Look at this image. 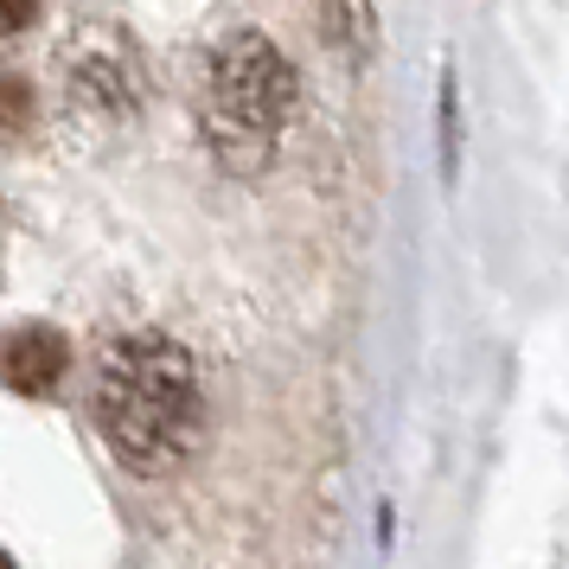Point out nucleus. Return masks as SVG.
I'll use <instances>...</instances> for the list:
<instances>
[{
	"label": "nucleus",
	"mask_w": 569,
	"mask_h": 569,
	"mask_svg": "<svg viewBox=\"0 0 569 569\" xmlns=\"http://www.w3.org/2000/svg\"><path fill=\"white\" fill-rule=\"evenodd\" d=\"M97 429L134 473H167L199 441V371L167 333H129L97 371Z\"/></svg>",
	"instance_id": "1"
},
{
	"label": "nucleus",
	"mask_w": 569,
	"mask_h": 569,
	"mask_svg": "<svg viewBox=\"0 0 569 569\" xmlns=\"http://www.w3.org/2000/svg\"><path fill=\"white\" fill-rule=\"evenodd\" d=\"M7 569H13V563H7Z\"/></svg>",
	"instance_id": "6"
},
{
	"label": "nucleus",
	"mask_w": 569,
	"mask_h": 569,
	"mask_svg": "<svg viewBox=\"0 0 569 569\" xmlns=\"http://www.w3.org/2000/svg\"><path fill=\"white\" fill-rule=\"evenodd\" d=\"M20 122H27V83L7 78V129L20 134Z\"/></svg>",
	"instance_id": "4"
},
{
	"label": "nucleus",
	"mask_w": 569,
	"mask_h": 569,
	"mask_svg": "<svg viewBox=\"0 0 569 569\" xmlns=\"http://www.w3.org/2000/svg\"><path fill=\"white\" fill-rule=\"evenodd\" d=\"M288 109H295V71L262 32H231L206 58L199 83V122H206L211 154L231 173H262L282 148Z\"/></svg>",
	"instance_id": "2"
},
{
	"label": "nucleus",
	"mask_w": 569,
	"mask_h": 569,
	"mask_svg": "<svg viewBox=\"0 0 569 569\" xmlns=\"http://www.w3.org/2000/svg\"><path fill=\"white\" fill-rule=\"evenodd\" d=\"M64 365H71V346H64V333H52V327H20V333L7 339V385L20 390V397L58 390Z\"/></svg>",
	"instance_id": "3"
},
{
	"label": "nucleus",
	"mask_w": 569,
	"mask_h": 569,
	"mask_svg": "<svg viewBox=\"0 0 569 569\" xmlns=\"http://www.w3.org/2000/svg\"><path fill=\"white\" fill-rule=\"evenodd\" d=\"M32 20V0H7V32H20Z\"/></svg>",
	"instance_id": "5"
}]
</instances>
